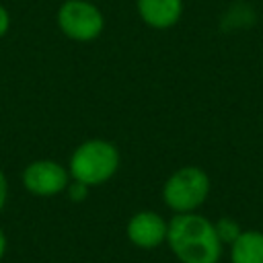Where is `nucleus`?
I'll list each match as a JSON object with an SVG mask.
<instances>
[{"label": "nucleus", "mask_w": 263, "mask_h": 263, "mask_svg": "<svg viewBox=\"0 0 263 263\" xmlns=\"http://www.w3.org/2000/svg\"><path fill=\"white\" fill-rule=\"evenodd\" d=\"M166 242L183 263H216L222 240L210 220L199 214H177L168 222Z\"/></svg>", "instance_id": "nucleus-1"}, {"label": "nucleus", "mask_w": 263, "mask_h": 263, "mask_svg": "<svg viewBox=\"0 0 263 263\" xmlns=\"http://www.w3.org/2000/svg\"><path fill=\"white\" fill-rule=\"evenodd\" d=\"M119 168V150L109 140H86L78 144L70 156V179L84 183L86 187L107 183Z\"/></svg>", "instance_id": "nucleus-2"}, {"label": "nucleus", "mask_w": 263, "mask_h": 263, "mask_svg": "<svg viewBox=\"0 0 263 263\" xmlns=\"http://www.w3.org/2000/svg\"><path fill=\"white\" fill-rule=\"evenodd\" d=\"M208 193H210V179L197 166H183L175 171L162 187L164 203L177 214L193 212L205 201Z\"/></svg>", "instance_id": "nucleus-3"}, {"label": "nucleus", "mask_w": 263, "mask_h": 263, "mask_svg": "<svg viewBox=\"0 0 263 263\" xmlns=\"http://www.w3.org/2000/svg\"><path fill=\"white\" fill-rule=\"evenodd\" d=\"M58 27L72 41H92L103 33L105 16L90 0H66L58 8Z\"/></svg>", "instance_id": "nucleus-4"}, {"label": "nucleus", "mask_w": 263, "mask_h": 263, "mask_svg": "<svg viewBox=\"0 0 263 263\" xmlns=\"http://www.w3.org/2000/svg\"><path fill=\"white\" fill-rule=\"evenodd\" d=\"M70 183V173L55 160L41 158L33 160L23 171V185L29 193L39 197H51L66 191Z\"/></svg>", "instance_id": "nucleus-5"}, {"label": "nucleus", "mask_w": 263, "mask_h": 263, "mask_svg": "<svg viewBox=\"0 0 263 263\" xmlns=\"http://www.w3.org/2000/svg\"><path fill=\"white\" fill-rule=\"evenodd\" d=\"M166 230H168V222H164L160 214L150 210L134 214L125 226V234L129 242L140 249H154L162 245L166 240Z\"/></svg>", "instance_id": "nucleus-6"}, {"label": "nucleus", "mask_w": 263, "mask_h": 263, "mask_svg": "<svg viewBox=\"0 0 263 263\" xmlns=\"http://www.w3.org/2000/svg\"><path fill=\"white\" fill-rule=\"evenodd\" d=\"M140 18L152 29H168L183 14V0H138Z\"/></svg>", "instance_id": "nucleus-7"}, {"label": "nucleus", "mask_w": 263, "mask_h": 263, "mask_svg": "<svg viewBox=\"0 0 263 263\" xmlns=\"http://www.w3.org/2000/svg\"><path fill=\"white\" fill-rule=\"evenodd\" d=\"M232 263H263V234L240 232L232 242Z\"/></svg>", "instance_id": "nucleus-8"}, {"label": "nucleus", "mask_w": 263, "mask_h": 263, "mask_svg": "<svg viewBox=\"0 0 263 263\" xmlns=\"http://www.w3.org/2000/svg\"><path fill=\"white\" fill-rule=\"evenodd\" d=\"M214 228H216L218 238H220V240H226V242H234V240L238 238V234H240L238 224H236V222H232L230 218H222Z\"/></svg>", "instance_id": "nucleus-9"}, {"label": "nucleus", "mask_w": 263, "mask_h": 263, "mask_svg": "<svg viewBox=\"0 0 263 263\" xmlns=\"http://www.w3.org/2000/svg\"><path fill=\"white\" fill-rule=\"evenodd\" d=\"M66 191H68V197H70L72 201H82V199H86V195H88V187H86L84 183H80V181H74V179L68 183Z\"/></svg>", "instance_id": "nucleus-10"}, {"label": "nucleus", "mask_w": 263, "mask_h": 263, "mask_svg": "<svg viewBox=\"0 0 263 263\" xmlns=\"http://www.w3.org/2000/svg\"><path fill=\"white\" fill-rule=\"evenodd\" d=\"M8 29H10V14H8V10L0 4V39L8 33Z\"/></svg>", "instance_id": "nucleus-11"}, {"label": "nucleus", "mask_w": 263, "mask_h": 263, "mask_svg": "<svg viewBox=\"0 0 263 263\" xmlns=\"http://www.w3.org/2000/svg\"><path fill=\"white\" fill-rule=\"evenodd\" d=\"M6 197H8V181H6V175L0 168V212H2V208L6 203Z\"/></svg>", "instance_id": "nucleus-12"}, {"label": "nucleus", "mask_w": 263, "mask_h": 263, "mask_svg": "<svg viewBox=\"0 0 263 263\" xmlns=\"http://www.w3.org/2000/svg\"><path fill=\"white\" fill-rule=\"evenodd\" d=\"M4 253H6V234H4L2 228H0V259L4 257Z\"/></svg>", "instance_id": "nucleus-13"}]
</instances>
